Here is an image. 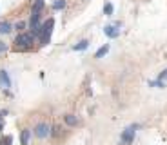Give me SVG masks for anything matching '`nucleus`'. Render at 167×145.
I'll return each instance as SVG.
<instances>
[{"mask_svg": "<svg viewBox=\"0 0 167 145\" xmlns=\"http://www.w3.org/2000/svg\"><path fill=\"white\" fill-rule=\"evenodd\" d=\"M136 129H138V125H131V127H127V129H124V133H122V143L124 145H129L133 143V140H135V133Z\"/></svg>", "mask_w": 167, "mask_h": 145, "instance_id": "f03ea898", "label": "nucleus"}, {"mask_svg": "<svg viewBox=\"0 0 167 145\" xmlns=\"http://www.w3.org/2000/svg\"><path fill=\"white\" fill-rule=\"evenodd\" d=\"M107 51H109V45L105 44V45H102L98 51L94 53V58H102V56H105V54H107Z\"/></svg>", "mask_w": 167, "mask_h": 145, "instance_id": "9b49d317", "label": "nucleus"}, {"mask_svg": "<svg viewBox=\"0 0 167 145\" xmlns=\"http://www.w3.org/2000/svg\"><path fill=\"white\" fill-rule=\"evenodd\" d=\"M105 35H107L109 38H116V36L120 35V31H118L116 27H113V26H105Z\"/></svg>", "mask_w": 167, "mask_h": 145, "instance_id": "6e6552de", "label": "nucleus"}, {"mask_svg": "<svg viewBox=\"0 0 167 145\" xmlns=\"http://www.w3.org/2000/svg\"><path fill=\"white\" fill-rule=\"evenodd\" d=\"M49 133H51V129H49V125L45 124V122H40V124L35 127V131H33V134L36 136V138H45V136H49Z\"/></svg>", "mask_w": 167, "mask_h": 145, "instance_id": "20e7f679", "label": "nucleus"}, {"mask_svg": "<svg viewBox=\"0 0 167 145\" xmlns=\"http://www.w3.org/2000/svg\"><path fill=\"white\" fill-rule=\"evenodd\" d=\"M87 45H89V42H87V40H80L76 45H73V51H82V49H87Z\"/></svg>", "mask_w": 167, "mask_h": 145, "instance_id": "f8f14e48", "label": "nucleus"}, {"mask_svg": "<svg viewBox=\"0 0 167 145\" xmlns=\"http://www.w3.org/2000/svg\"><path fill=\"white\" fill-rule=\"evenodd\" d=\"M6 49H7V45H6L4 42H0V53H4V51H6Z\"/></svg>", "mask_w": 167, "mask_h": 145, "instance_id": "a211bd4d", "label": "nucleus"}, {"mask_svg": "<svg viewBox=\"0 0 167 145\" xmlns=\"http://www.w3.org/2000/svg\"><path fill=\"white\" fill-rule=\"evenodd\" d=\"M15 44L18 47H29L33 44V33H20L17 38H15Z\"/></svg>", "mask_w": 167, "mask_h": 145, "instance_id": "7ed1b4c3", "label": "nucleus"}, {"mask_svg": "<svg viewBox=\"0 0 167 145\" xmlns=\"http://www.w3.org/2000/svg\"><path fill=\"white\" fill-rule=\"evenodd\" d=\"M4 129V122H2V118H0V131Z\"/></svg>", "mask_w": 167, "mask_h": 145, "instance_id": "6ab92c4d", "label": "nucleus"}, {"mask_svg": "<svg viewBox=\"0 0 167 145\" xmlns=\"http://www.w3.org/2000/svg\"><path fill=\"white\" fill-rule=\"evenodd\" d=\"M165 78H167V69H165V71H162L160 74H158V82H164Z\"/></svg>", "mask_w": 167, "mask_h": 145, "instance_id": "f3484780", "label": "nucleus"}, {"mask_svg": "<svg viewBox=\"0 0 167 145\" xmlns=\"http://www.w3.org/2000/svg\"><path fill=\"white\" fill-rule=\"evenodd\" d=\"M29 138H31V131H29V129H24V131H22V134H20L22 145H27V143H29Z\"/></svg>", "mask_w": 167, "mask_h": 145, "instance_id": "1a4fd4ad", "label": "nucleus"}, {"mask_svg": "<svg viewBox=\"0 0 167 145\" xmlns=\"http://www.w3.org/2000/svg\"><path fill=\"white\" fill-rule=\"evenodd\" d=\"M0 145H13V138H11V136H2V138H0Z\"/></svg>", "mask_w": 167, "mask_h": 145, "instance_id": "4468645a", "label": "nucleus"}, {"mask_svg": "<svg viewBox=\"0 0 167 145\" xmlns=\"http://www.w3.org/2000/svg\"><path fill=\"white\" fill-rule=\"evenodd\" d=\"M38 16H40V11H33V13H31V20H29V26H31V29L38 27Z\"/></svg>", "mask_w": 167, "mask_h": 145, "instance_id": "0eeeda50", "label": "nucleus"}, {"mask_svg": "<svg viewBox=\"0 0 167 145\" xmlns=\"http://www.w3.org/2000/svg\"><path fill=\"white\" fill-rule=\"evenodd\" d=\"M65 124L69 125V127H74V125H78V118L74 114H67L65 116Z\"/></svg>", "mask_w": 167, "mask_h": 145, "instance_id": "9d476101", "label": "nucleus"}, {"mask_svg": "<svg viewBox=\"0 0 167 145\" xmlns=\"http://www.w3.org/2000/svg\"><path fill=\"white\" fill-rule=\"evenodd\" d=\"M24 27H26V22H17L15 24V29H18V31H24Z\"/></svg>", "mask_w": 167, "mask_h": 145, "instance_id": "dca6fc26", "label": "nucleus"}, {"mask_svg": "<svg viewBox=\"0 0 167 145\" xmlns=\"http://www.w3.org/2000/svg\"><path fill=\"white\" fill-rule=\"evenodd\" d=\"M53 27H55V18H47L40 26V45H47L49 44V38H51V33H53Z\"/></svg>", "mask_w": 167, "mask_h": 145, "instance_id": "f257e3e1", "label": "nucleus"}, {"mask_svg": "<svg viewBox=\"0 0 167 145\" xmlns=\"http://www.w3.org/2000/svg\"><path fill=\"white\" fill-rule=\"evenodd\" d=\"M11 87V78L7 71H4V69H0V89H4V91H7Z\"/></svg>", "mask_w": 167, "mask_h": 145, "instance_id": "39448f33", "label": "nucleus"}, {"mask_svg": "<svg viewBox=\"0 0 167 145\" xmlns=\"http://www.w3.org/2000/svg\"><path fill=\"white\" fill-rule=\"evenodd\" d=\"M104 13L107 15V16H111V15H113V4H111V2H107V4H105Z\"/></svg>", "mask_w": 167, "mask_h": 145, "instance_id": "2eb2a0df", "label": "nucleus"}, {"mask_svg": "<svg viewBox=\"0 0 167 145\" xmlns=\"http://www.w3.org/2000/svg\"><path fill=\"white\" fill-rule=\"evenodd\" d=\"M13 31V26L9 22H0V35H9Z\"/></svg>", "mask_w": 167, "mask_h": 145, "instance_id": "423d86ee", "label": "nucleus"}, {"mask_svg": "<svg viewBox=\"0 0 167 145\" xmlns=\"http://www.w3.org/2000/svg\"><path fill=\"white\" fill-rule=\"evenodd\" d=\"M65 4H67L65 0H56V2H53V9H55V11H60V9L65 7Z\"/></svg>", "mask_w": 167, "mask_h": 145, "instance_id": "ddd939ff", "label": "nucleus"}]
</instances>
